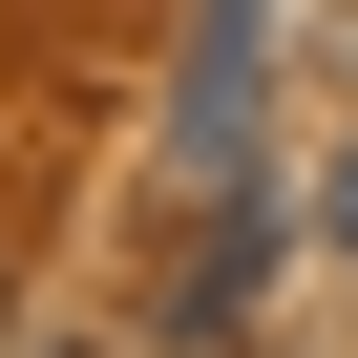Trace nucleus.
<instances>
[{
  "mask_svg": "<svg viewBox=\"0 0 358 358\" xmlns=\"http://www.w3.org/2000/svg\"><path fill=\"white\" fill-rule=\"evenodd\" d=\"M316 232H337V253H358V169H337V211H316Z\"/></svg>",
  "mask_w": 358,
  "mask_h": 358,
  "instance_id": "obj_3",
  "label": "nucleus"
},
{
  "mask_svg": "<svg viewBox=\"0 0 358 358\" xmlns=\"http://www.w3.org/2000/svg\"><path fill=\"white\" fill-rule=\"evenodd\" d=\"M274 253H295V211H274L253 169H232V190H211V232H190V274H169V358H211V337L274 295Z\"/></svg>",
  "mask_w": 358,
  "mask_h": 358,
  "instance_id": "obj_2",
  "label": "nucleus"
},
{
  "mask_svg": "<svg viewBox=\"0 0 358 358\" xmlns=\"http://www.w3.org/2000/svg\"><path fill=\"white\" fill-rule=\"evenodd\" d=\"M253 64H274V0H190V85H169V190H232V169H253Z\"/></svg>",
  "mask_w": 358,
  "mask_h": 358,
  "instance_id": "obj_1",
  "label": "nucleus"
}]
</instances>
